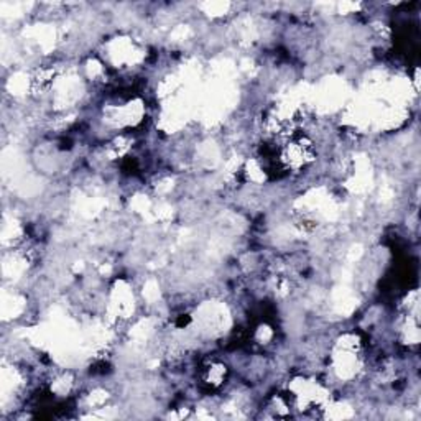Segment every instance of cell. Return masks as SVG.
<instances>
[{
  "label": "cell",
  "mask_w": 421,
  "mask_h": 421,
  "mask_svg": "<svg viewBox=\"0 0 421 421\" xmlns=\"http://www.w3.org/2000/svg\"><path fill=\"white\" fill-rule=\"evenodd\" d=\"M229 376V369L226 364L219 362V360H213L209 362L208 366L203 367L201 371V380L210 390H216V388H221L222 383H226Z\"/></svg>",
  "instance_id": "cell-1"
}]
</instances>
